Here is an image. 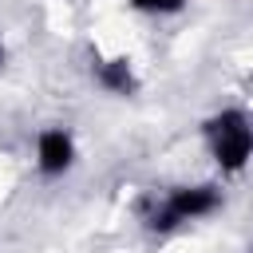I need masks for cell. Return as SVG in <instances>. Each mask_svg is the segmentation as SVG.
I'll return each mask as SVG.
<instances>
[{
    "mask_svg": "<svg viewBox=\"0 0 253 253\" xmlns=\"http://www.w3.org/2000/svg\"><path fill=\"white\" fill-rule=\"evenodd\" d=\"M36 154H40V170H43L47 178L63 174V170L71 166V158H75L71 134H67V130H43L40 142H36Z\"/></svg>",
    "mask_w": 253,
    "mask_h": 253,
    "instance_id": "cell-3",
    "label": "cell"
},
{
    "mask_svg": "<svg viewBox=\"0 0 253 253\" xmlns=\"http://www.w3.org/2000/svg\"><path fill=\"white\" fill-rule=\"evenodd\" d=\"M0 63H4V43H0Z\"/></svg>",
    "mask_w": 253,
    "mask_h": 253,
    "instance_id": "cell-6",
    "label": "cell"
},
{
    "mask_svg": "<svg viewBox=\"0 0 253 253\" xmlns=\"http://www.w3.org/2000/svg\"><path fill=\"white\" fill-rule=\"evenodd\" d=\"M217 202H221V194H217L213 186H178V190L166 198V206H158V210L146 217V225L158 229V233H166V229H174L178 221H190V217L213 213Z\"/></svg>",
    "mask_w": 253,
    "mask_h": 253,
    "instance_id": "cell-2",
    "label": "cell"
},
{
    "mask_svg": "<svg viewBox=\"0 0 253 253\" xmlns=\"http://www.w3.org/2000/svg\"><path fill=\"white\" fill-rule=\"evenodd\" d=\"M95 79L115 95H130L134 91V71H130L126 59H99L95 63Z\"/></svg>",
    "mask_w": 253,
    "mask_h": 253,
    "instance_id": "cell-4",
    "label": "cell"
},
{
    "mask_svg": "<svg viewBox=\"0 0 253 253\" xmlns=\"http://www.w3.org/2000/svg\"><path fill=\"white\" fill-rule=\"evenodd\" d=\"M138 12H178L186 0H130Z\"/></svg>",
    "mask_w": 253,
    "mask_h": 253,
    "instance_id": "cell-5",
    "label": "cell"
},
{
    "mask_svg": "<svg viewBox=\"0 0 253 253\" xmlns=\"http://www.w3.org/2000/svg\"><path fill=\"white\" fill-rule=\"evenodd\" d=\"M206 134L213 142V158L221 170H241L253 154V130L241 111H221L206 123Z\"/></svg>",
    "mask_w": 253,
    "mask_h": 253,
    "instance_id": "cell-1",
    "label": "cell"
}]
</instances>
